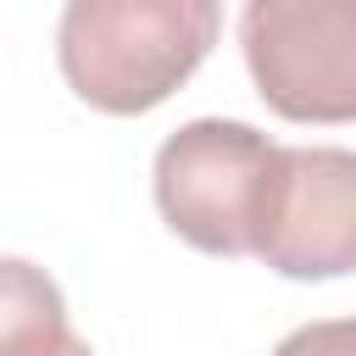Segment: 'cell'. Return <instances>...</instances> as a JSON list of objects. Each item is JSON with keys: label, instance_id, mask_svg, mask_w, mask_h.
<instances>
[{"label": "cell", "instance_id": "1", "mask_svg": "<svg viewBox=\"0 0 356 356\" xmlns=\"http://www.w3.org/2000/svg\"><path fill=\"white\" fill-rule=\"evenodd\" d=\"M217 28L211 0H72L56 22V61L83 106L139 117L189 83Z\"/></svg>", "mask_w": 356, "mask_h": 356}, {"label": "cell", "instance_id": "2", "mask_svg": "<svg viewBox=\"0 0 356 356\" xmlns=\"http://www.w3.org/2000/svg\"><path fill=\"white\" fill-rule=\"evenodd\" d=\"M284 145L239 117L178 122L150 161L161 222L206 256H250Z\"/></svg>", "mask_w": 356, "mask_h": 356}, {"label": "cell", "instance_id": "3", "mask_svg": "<svg viewBox=\"0 0 356 356\" xmlns=\"http://www.w3.org/2000/svg\"><path fill=\"white\" fill-rule=\"evenodd\" d=\"M239 50L256 95L289 122L356 117V6L350 0H250Z\"/></svg>", "mask_w": 356, "mask_h": 356}, {"label": "cell", "instance_id": "4", "mask_svg": "<svg viewBox=\"0 0 356 356\" xmlns=\"http://www.w3.org/2000/svg\"><path fill=\"white\" fill-rule=\"evenodd\" d=\"M250 256L278 278H345L356 267V156L345 145H284Z\"/></svg>", "mask_w": 356, "mask_h": 356}, {"label": "cell", "instance_id": "5", "mask_svg": "<svg viewBox=\"0 0 356 356\" xmlns=\"http://www.w3.org/2000/svg\"><path fill=\"white\" fill-rule=\"evenodd\" d=\"M0 356H95L67 323L61 284L28 256H0Z\"/></svg>", "mask_w": 356, "mask_h": 356}, {"label": "cell", "instance_id": "6", "mask_svg": "<svg viewBox=\"0 0 356 356\" xmlns=\"http://www.w3.org/2000/svg\"><path fill=\"white\" fill-rule=\"evenodd\" d=\"M273 356H356V323L350 317H323V323H300L289 328Z\"/></svg>", "mask_w": 356, "mask_h": 356}]
</instances>
